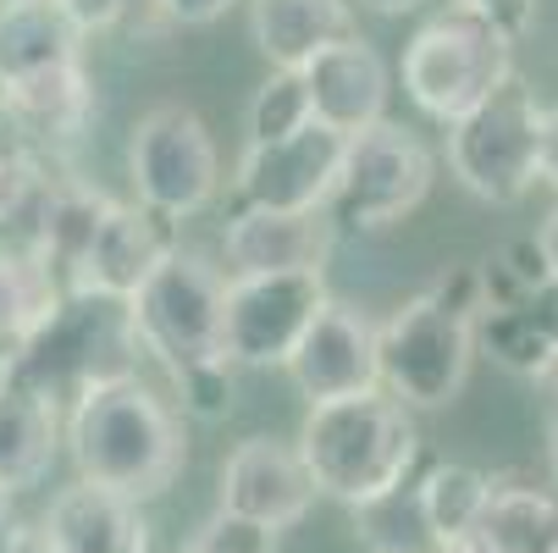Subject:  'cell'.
Instances as JSON below:
<instances>
[{
    "label": "cell",
    "instance_id": "cell-16",
    "mask_svg": "<svg viewBox=\"0 0 558 553\" xmlns=\"http://www.w3.org/2000/svg\"><path fill=\"white\" fill-rule=\"evenodd\" d=\"M172 221L161 211H149V205H122L111 200L100 232H95V250H89V266H84V282L77 288H100V293H122L133 299L144 288V277L167 261L172 250Z\"/></svg>",
    "mask_w": 558,
    "mask_h": 553
},
{
    "label": "cell",
    "instance_id": "cell-7",
    "mask_svg": "<svg viewBox=\"0 0 558 553\" xmlns=\"http://www.w3.org/2000/svg\"><path fill=\"white\" fill-rule=\"evenodd\" d=\"M542 128L547 111L514 72L504 89H493L470 117L448 128V167L475 200L520 205L542 183Z\"/></svg>",
    "mask_w": 558,
    "mask_h": 553
},
{
    "label": "cell",
    "instance_id": "cell-15",
    "mask_svg": "<svg viewBox=\"0 0 558 553\" xmlns=\"http://www.w3.org/2000/svg\"><path fill=\"white\" fill-rule=\"evenodd\" d=\"M304 84H310V100H315V122H327L338 133H360V128L387 117L392 77H387L381 50L360 34L327 45L304 67Z\"/></svg>",
    "mask_w": 558,
    "mask_h": 553
},
{
    "label": "cell",
    "instance_id": "cell-6",
    "mask_svg": "<svg viewBox=\"0 0 558 553\" xmlns=\"http://www.w3.org/2000/svg\"><path fill=\"white\" fill-rule=\"evenodd\" d=\"M227 282L221 266L189 244H172L167 261L133 293V322L144 354L161 360L167 376L227 360Z\"/></svg>",
    "mask_w": 558,
    "mask_h": 553
},
{
    "label": "cell",
    "instance_id": "cell-30",
    "mask_svg": "<svg viewBox=\"0 0 558 553\" xmlns=\"http://www.w3.org/2000/svg\"><path fill=\"white\" fill-rule=\"evenodd\" d=\"M232 371H238L232 360H210V365H194V371H178V376H172L189 421L216 426V421L232 416V405H238V376H232Z\"/></svg>",
    "mask_w": 558,
    "mask_h": 553
},
{
    "label": "cell",
    "instance_id": "cell-18",
    "mask_svg": "<svg viewBox=\"0 0 558 553\" xmlns=\"http://www.w3.org/2000/svg\"><path fill=\"white\" fill-rule=\"evenodd\" d=\"M354 34L349 0H250V39L271 67H310L327 45Z\"/></svg>",
    "mask_w": 558,
    "mask_h": 553
},
{
    "label": "cell",
    "instance_id": "cell-2",
    "mask_svg": "<svg viewBox=\"0 0 558 553\" xmlns=\"http://www.w3.org/2000/svg\"><path fill=\"white\" fill-rule=\"evenodd\" d=\"M482 310V266H448L437 282L410 293L381 322V387L410 410H448L464 393Z\"/></svg>",
    "mask_w": 558,
    "mask_h": 553
},
{
    "label": "cell",
    "instance_id": "cell-35",
    "mask_svg": "<svg viewBox=\"0 0 558 553\" xmlns=\"http://www.w3.org/2000/svg\"><path fill=\"white\" fill-rule=\"evenodd\" d=\"M12 553H61V548L39 520V526H12Z\"/></svg>",
    "mask_w": 558,
    "mask_h": 553
},
{
    "label": "cell",
    "instance_id": "cell-20",
    "mask_svg": "<svg viewBox=\"0 0 558 553\" xmlns=\"http://www.w3.org/2000/svg\"><path fill=\"white\" fill-rule=\"evenodd\" d=\"M66 61H84V28L61 12V0H0V77L7 84Z\"/></svg>",
    "mask_w": 558,
    "mask_h": 553
},
{
    "label": "cell",
    "instance_id": "cell-5",
    "mask_svg": "<svg viewBox=\"0 0 558 553\" xmlns=\"http://www.w3.org/2000/svg\"><path fill=\"white\" fill-rule=\"evenodd\" d=\"M514 77V39L470 7L437 12L404 45V95L442 128L470 117L493 89Z\"/></svg>",
    "mask_w": 558,
    "mask_h": 553
},
{
    "label": "cell",
    "instance_id": "cell-34",
    "mask_svg": "<svg viewBox=\"0 0 558 553\" xmlns=\"http://www.w3.org/2000/svg\"><path fill=\"white\" fill-rule=\"evenodd\" d=\"M172 23H183V28H210L216 17H227V7L232 0H155Z\"/></svg>",
    "mask_w": 558,
    "mask_h": 553
},
{
    "label": "cell",
    "instance_id": "cell-44",
    "mask_svg": "<svg viewBox=\"0 0 558 553\" xmlns=\"http://www.w3.org/2000/svg\"><path fill=\"white\" fill-rule=\"evenodd\" d=\"M189 553H210V548H199V542H189Z\"/></svg>",
    "mask_w": 558,
    "mask_h": 553
},
{
    "label": "cell",
    "instance_id": "cell-38",
    "mask_svg": "<svg viewBox=\"0 0 558 553\" xmlns=\"http://www.w3.org/2000/svg\"><path fill=\"white\" fill-rule=\"evenodd\" d=\"M360 7H371V12H381V17H404V12L426 7V0H360Z\"/></svg>",
    "mask_w": 558,
    "mask_h": 553
},
{
    "label": "cell",
    "instance_id": "cell-32",
    "mask_svg": "<svg viewBox=\"0 0 558 553\" xmlns=\"http://www.w3.org/2000/svg\"><path fill=\"white\" fill-rule=\"evenodd\" d=\"M61 12L84 34H106V28H117L133 12V0H61Z\"/></svg>",
    "mask_w": 558,
    "mask_h": 553
},
{
    "label": "cell",
    "instance_id": "cell-41",
    "mask_svg": "<svg viewBox=\"0 0 558 553\" xmlns=\"http://www.w3.org/2000/svg\"><path fill=\"white\" fill-rule=\"evenodd\" d=\"M547 470H553V493H558V421L547 432Z\"/></svg>",
    "mask_w": 558,
    "mask_h": 553
},
{
    "label": "cell",
    "instance_id": "cell-10",
    "mask_svg": "<svg viewBox=\"0 0 558 553\" xmlns=\"http://www.w3.org/2000/svg\"><path fill=\"white\" fill-rule=\"evenodd\" d=\"M332 304L322 272H266L227 282V360L244 371L288 365L310 322Z\"/></svg>",
    "mask_w": 558,
    "mask_h": 553
},
{
    "label": "cell",
    "instance_id": "cell-3",
    "mask_svg": "<svg viewBox=\"0 0 558 553\" xmlns=\"http://www.w3.org/2000/svg\"><path fill=\"white\" fill-rule=\"evenodd\" d=\"M299 454L322 498H338L349 509L376 504L392 488H404L421 459L415 410L404 399H392L387 387L360 393V399L310 405L299 426Z\"/></svg>",
    "mask_w": 558,
    "mask_h": 553
},
{
    "label": "cell",
    "instance_id": "cell-25",
    "mask_svg": "<svg viewBox=\"0 0 558 553\" xmlns=\"http://www.w3.org/2000/svg\"><path fill=\"white\" fill-rule=\"evenodd\" d=\"M56 183L61 178L50 172V161L34 144L0 133V239L34 250V232H39V221L50 211Z\"/></svg>",
    "mask_w": 558,
    "mask_h": 553
},
{
    "label": "cell",
    "instance_id": "cell-22",
    "mask_svg": "<svg viewBox=\"0 0 558 553\" xmlns=\"http://www.w3.org/2000/svg\"><path fill=\"white\" fill-rule=\"evenodd\" d=\"M106 211H111V194H100L89 183H72V178L56 183L50 211L34 232V255L56 272L61 288L84 282V266H89V250H95V232H100Z\"/></svg>",
    "mask_w": 558,
    "mask_h": 553
},
{
    "label": "cell",
    "instance_id": "cell-43",
    "mask_svg": "<svg viewBox=\"0 0 558 553\" xmlns=\"http://www.w3.org/2000/svg\"><path fill=\"white\" fill-rule=\"evenodd\" d=\"M0 553H12V526H7V531H0Z\"/></svg>",
    "mask_w": 558,
    "mask_h": 553
},
{
    "label": "cell",
    "instance_id": "cell-23",
    "mask_svg": "<svg viewBox=\"0 0 558 553\" xmlns=\"http://www.w3.org/2000/svg\"><path fill=\"white\" fill-rule=\"evenodd\" d=\"M61 282L56 272L23 250V244H0V371H7L28 344L34 333L50 322V310L61 304Z\"/></svg>",
    "mask_w": 558,
    "mask_h": 553
},
{
    "label": "cell",
    "instance_id": "cell-29",
    "mask_svg": "<svg viewBox=\"0 0 558 553\" xmlns=\"http://www.w3.org/2000/svg\"><path fill=\"white\" fill-rule=\"evenodd\" d=\"M310 122H315V100H310L304 72L299 67H271V77L250 100V144L288 139V133H299Z\"/></svg>",
    "mask_w": 558,
    "mask_h": 553
},
{
    "label": "cell",
    "instance_id": "cell-40",
    "mask_svg": "<svg viewBox=\"0 0 558 553\" xmlns=\"http://www.w3.org/2000/svg\"><path fill=\"white\" fill-rule=\"evenodd\" d=\"M7 128H12V84L0 77V133H7Z\"/></svg>",
    "mask_w": 558,
    "mask_h": 553
},
{
    "label": "cell",
    "instance_id": "cell-24",
    "mask_svg": "<svg viewBox=\"0 0 558 553\" xmlns=\"http://www.w3.org/2000/svg\"><path fill=\"white\" fill-rule=\"evenodd\" d=\"M482 553H558V493L525 482H493V498L464 531Z\"/></svg>",
    "mask_w": 558,
    "mask_h": 553
},
{
    "label": "cell",
    "instance_id": "cell-36",
    "mask_svg": "<svg viewBox=\"0 0 558 553\" xmlns=\"http://www.w3.org/2000/svg\"><path fill=\"white\" fill-rule=\"evenodd\" d=\"M542 183L558 189V106L547 111V128H542Z\"/></svg>",
    "mask_w": 558,
    "mask_h": 553
},
{
    "label": "cell",
    "instance_id": "cell-4",
    "mask_svg": "<svg viewBox=\"0 0 558 553\" xmlns=\"http://www.w3.org/2000/svg\"><path fill=\"white\" fill-rule=\"evenodd\" d=\"M138 354L144 338L133 322V299L100 288H66L61 304L50 310V322L34 333V344L0 376L34 387L56 410H72L89 387L138 376Z\"/></svg>",
    "mask_w": 558,
    "mask_h": 553
},
{
    "label": "cell",
    "instance_id": "cell-42",
    "mask_svg": "<svg viewBox=\"0 0 558 553\" xmlns=\"http://www.w3.org/2000/svg\"><path fill=\"white\" fill-rule=\"evenodd\" d=\"M12 498H17V493H12L7 482H0V531H7V526H12Z\"/></svg>",
    "mask_w": 558,
    "mask_h": 553
},
{
    "label": "cell",
    "instance_id": "cell-27",
    "mask_svg": "<svg viewBox=\"0 0 558 553\" xmlns=\"http://www.w3.org/2000/svg\"><path fill=\"white\" fill-rule=\"evenodd\" d=\"M354 526L371 553H442V537L432 531L426 504H421V482H404L376 504H360Z\"/></svg>",
    "mask_w": 558,
    "mask_h": 553
},
{
    "label": "cell",
    "instance_id": "cell-9",
    "mask_svg": "<svg viewBox=\"0 0 558 553\" xmlns=\"http://www.w3.org/2000/svg\"><path fill=\"white\" fill-rule=\"evenodd\" d=\"M128 178L138 205L161 211L167 221L199 216L221 189V149L199 111L149 106L128 139Z\"/></svg>",
    "mask_w": 558,
    "mask_h": 553
},
{
    "label": "cell",
    "instance_id": "cell-1",
    "mask_svg": "<svg viewBox=\"0 0 558 553\" xmlns=\"http://www.w3.org/2000/svg\"><path fill=\"white\" fill-rule=\"evenodd\" d=\"M66 454L77 465V482L144 504L183 477L189 437L183 416L144 376H117L106 387H89L66 410Z\"/></svg>",
    "mask_w": 558,
    "mask_h": 553
},
{
    "label": "cell",
    "instance_id": "cell-19",
    "mask_svg": "<svg viewBox=\"0 0 558 553\" xmlns=\"http://www.w3.org/2000/svg\"><path fill=\"white\" fill-rule=\"evenodd\" d=\"M66 443V421L34 387L0 376V482L12 493L39 488L56 465V448Z\"/></svg>",
    "mask_w": 558,
    "mask_h": 553
},
{
    "label": "cell",
    "instance_id": "cell-21",
    "mask_svg": "<svg viewBox=\"0 0 558 553\" xmlns=\"http://www.w3.org/2000/svg\"><path fill=\"white\" fill-rule=\"evenodd\" d=\"M89 122H95V77L84 72V61H66L12 84V128H23L39 144H66Z\"/></svg>",
    "mask_w": 558,
    "mask_h": 553
},
{
    "label": "cell",
    "instance_id": "cell-26",
    "mask_svg": "<svg viewBox=\"0 0 558 553\" xmlns=\"http://www.w3.org/2000/svg\"><path fill=\"white\" fill-rule=\"evenodd\" d=\"M487 498H493V477L475 470V465H464V459H437L421 477V504H426V520L442 537V548L482 520Z\"/></svg>",
    "mask_w": 558,
    "mask_h": 553
},
{
    "label": "cell",
    "instance_id": "cell-12",
    "mask_svg": "<svg viewBox=\"0 0 558 553\" xmlns=\"http://www.w3.org/2000/svg\"><path fill=\"white\" fill-rule=\"evenodd\" d=\"M299 387V399L332 405V399H360L381 387V327L365 310L332 299L299 338L293 360L282 365Z\"/></svg>",
    "mask_w": 558,
    "mask_h": 553
},
{
    "label": "cell",
    "instance_id": "cell-8",
    "mask_svg": "<svg viewBox=\"0 0 558 553\" xmlns=\"http://www.w3.org/2000/svg\"><path fill=\"white\" fill-rule=\"evenodd\" d=\"M437 161L432 149L398 122H371L360 133H349V155L332 189V227L338 232H387L410 211H421V200L432 194Z\"/></svg>",
    "mask_w": 558,
    "mask_h": 553
},
{
    "label": "cell",
    "instance_id": "cell-14",
    "mask_svg": "<svg viewBox=\"0 0 558 553\" xmlns=\"http://www.w3.org/2000/svg\"><path fill=\"white\" fill-rule=\"evenodd\" d=\"M338 227L327 211H232L221 261L232 277L266 272H322Z\"/></svg>",
    "mask_w": 558,
    "mask_h": 553
},
{
    "label": "cell",
    "instance_id": "cell-37",
    "mask_svg": "<svg viewBox=\"0 0 558 553\" xmlns=\"http://www.w3.org/2000/svg\"><path fill=\"white\" fill-rule=\"evenodd\" d=\"M536 244H542V255H547V272L558 277V211H547V221L536 227Z\"/></svg>",
    "mask_w": 558,
    "mask_h": 553
},
{
    "label": "cell",
    "instance_id": "cell-17",
    "mask_svg": "<svg viewBox=\"0 0 558 553\" xmlns=\"http://www.w3.org/2000/svg\"><path fill=\"white\" fill-rule=\"evenodd\" d=\"M45 531L56 537L61 553H149V526L138 504L95 482L61 488L50 498Z\"/></svg>",
    "mask_w": 558,
    "mask_h": 553
},
{
    "label": "cell",
    "instance_id": "cell-39",
    "mask_svg": "<svg viewBox=\"0 0 558 553\" xmlns=\"http://www.w3.org/2000/svg\"><path fill=\"white\" fill-rule=\"evenodd\" d=\"M536 387H542V393H547V399H553V405H558V354H553V360H547V371H542V376H536Z\"/></svg>",
    "mask_w": 558,
    "mask_h": 553
},
{
    "label": "cell",
    "instance_id": "cell-13",
    "mask_svg": "<svg viewBox=\"0 0 558 553\" xmlns=\"http://www.w3.org/2000/svg\"><path fill=\"white\" fill-rule=\"evenodd\" d=\"M315 498H322V488H315L299 443L244 437L221 459V504L216 509H227V515H244V520H260L271 531H288L315 509Z\"/></svg>",
    "mask_w": 558,
    "mask_h": 553
},
{
    "label": "cell",
    "instance_id": "cell-31",
    "mask_svg": "<svg viewBox=\"0 0 558 553\" xmlns=\"http://www.w3.org/2000/svg\"><path fill=\"white\" fill-rule=\"evenodd\" d=\"M459 7L493 17L509 39H525V34H531V23H536V0H459Z\"/></svg>",
    "mask_w": 558,
    "mask_h": 553
},
{
    "label": "cell",
    "instance_id": "cell-28",
    "mask_svg": "<svg viewBox=\"0 0 558 553\" xmlns=\"http://www.w3.org/2000/svg\"><path fill=\"white\" fill-rule=\"evenodd\" d=\"M475 349H482L493 365H504L514 376H531V382L558 354L547 344V333L525 315V304H493V310H482V322H475Z\"/></svg>",
    "mask_w": 558,
    "mask_h": 553
},
{
    "label": "cell",
    "instance_id": "cell-11",
    "mask_svg": "<svg viewBox=\"0 0 558 553\" xmlns=\"http://www.w3.org/2000/svg\"><path fill=\"white\" fill-rule=\"evenodd\" d=\"M349 155V133L310 122L288 139L250 144L232 172L238 211H327Z\"/></svg>",
    "mask_w": 558,
    "mask_h": 553
},
{
    "label": "cell",
    "instance_id": "cell-33",
    "mask_svg": "<svg viewBox=\"0 0 558 553\" xmlns=\"http://www.w3.org/2000/svg\"><path fill=\"white\" fill-rule=\"evenodd\" d=\"M520 304H525V315H531V322H536V327L547 333V344L558 349V277L536 282V288H531V293H525Z\"/></svg>",
    "mask_w": 558,
    "mask_h": 553
}]
</instances>
